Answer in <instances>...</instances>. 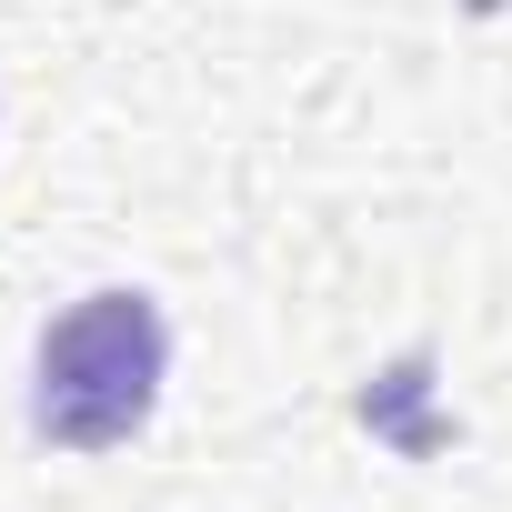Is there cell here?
I'll return each mask as SVG.
<instances>
[{"mask_svg":"<svg viewBox=\"0 0 512 512\" xmlns=\"http://www.w3.org/2000/svg\"><path fill=\"white\" fill-rule=\"evenodd\" d=\"M161 372H171V322L151 292L111 282L91 302H71L41 332L31 362V422L51 452H121L151 412H161Z\"/></svg>","mask_w":512,"mask_h":512,"instance_id":"obj_1","label":"cell"}]
</instances>
